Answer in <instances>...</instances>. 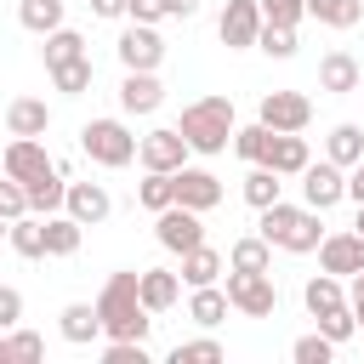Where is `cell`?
<instances>
[{
  "instance_id": "484cf974",
  "label": "cell",
  "mask_w": 364,
  "mask_h": 364,
  "mask_svg": "<svg viewBox=\"0 0 364 364\" xmlns=\"http://www.w3.org/2000/svg\"><path fill=\"white\" fill-rule=\"evenodd\" d=\"M301 301H307V313L318 318V313H330V307H341V301H347V284H341L336 273H324V267H318V273L301 284Z\"/></svg>"
},
{
  "instance_id": "d4e9b609",
  "label": "cell",
  "mask_w": 364,
  "mask_h": 364,
  "mask_svg": "<svg viewBox=\"0 0 364 364\" xmlns=\"http://www.w3.org/2000/svg\"><path fill=\"white\" fill-rule=\"evenodd\" d=\"M222 267H228V262H222L210 245H193V250H182V273H176V279L193 290V284H216V279H222Z\"/></svg>"
},
{
  "instance_id": "836d02e7",
  "label": "cell",
  "mask_w": 364,
  "mask_h": 364,
  "mask_svg": "<svg viewBox=\"0 0 364 364\" xmlns=\"http://www.w3.org/2000/svg\"><path fill=\"white\" fill-rule=\"evenodd\" d=\"M91 57H68V63H57L51 68V85L63 91V97H80V91H91Z\"/></svg>"
},
{
  "instance_id": "8d00e7d4",
  "label": "cell",
  "mask_w": 364,
  "mask_h": 364,
  "mask_svg": "<svg viewBox=\"0 0 364 364\" xmlns=\"http://www.w3.org/2000/svg\"><path fill=\"white\" fill-rule=\"evenodd\" d=\"M256 51H267V57L290 63V57H296V28H284V23H262V34H256Z\"/></svg>"
},
{
  "instance_id": "db71d44e",
  "label": "cell",
  "mask_w": 364,
  "mask_h": 364,
  "mask_svg": "<svg viewBox=\"0 0 364 364\" xmlns=\"http://www.w3.org/2000/svg\"><path fill=\"white\" fill-rule=\"evenodd\" d=\"M6 228H11V222H6V216H0V239H6Z\"/></svg>"
},
{
  "instance_id": "8992f818",
  "label": "cell",
  "mask_w": 364,
  "mask_h": 364,
  "mask_svg": "<svg viewBox=\"0 0 364 364\" xmlns=\"http://www.w3.org/2000/svg\"><path fill=\"white\" fill-rule=\"evenodd\" d=\"M154 239L171 250V256H182V250H193V245H205V222H199V210H188V205H165V210H154Z\"/></svg>"
},
{
  "instance_id": "e575fe53",
  "label": "cell",
  "mask_w": 364,
  "mask_h": 364,
  "mask_svg": "<svg viewBox=\"0 0 364 364\" xmlns=\"http://www.w3.org/2000/svg\"><path fill=\"white\" fill-rule=\"evenodd\" d=\"M267 142H273V131H267L262 119H256V125H233V154H239L245 165H262Z\"/></svg>"
},
{
  "instance_id": "ee69618b",
  "label": "cell",
  "mask_w": 364,
  "mask_h": 364,
  "mask_svg": "<svg viewBox=\"0 0 364 364\" xmlns=\"http://www.w3.org/2000/svg\"><path fill=\"white\" fill-rule=\"evenodd\" d=\"M102 364H148L142 341H102Z\"/></svg>"
},
{
  "instance_id": "60d3db41",
  "label": "cell",
  "mask_w": 364,
  "mask_h": 364,
  "mask_svg": "<svg viewBox=\"0 0 364 364\" xmlns=\"http://www.w3.org/2000/svg\"><path fill=\"white\" fill-rule=\"evenodd\" d=\"M256 11H262V23H284V28H296L307 17L301 0H256Z\"/></svg>"
},
{
  "instance_id": "f35d334b",
  "label": "cell",
  "mask_w": 364,
  "mask_h": 364,
  "mask_svg": "<svg viewBox=\"0 0 364 364\" xmlns=\"http://www.w3.org/2000/svg\"><path fill=\"white\" fill-rule=\"evenodd\" d=\"M318 336H330L336 347H341V341H353V336H358V318H353V307L341 301V307H330V313H318Z\"/></svg>"
},
{
  "instance_id": "5b68a950",
  "label": "cell",
  "mask_w": 364,
  "mask_h": 364,
  "mask_svg": "<svg viewBox=\"0 0 364 364\" xmlns=\"http://www.w3.org/2000/svg\"><path fill=\"white\" fill-rule=\"evenodd\" d=\"M228 307L233 313H245V318H273L279 313V284H273V273H239V267H228Z\"/></svg>"
},
{
  "instance_id": "7dc6e473",
  "label": "cell",
  "mask_w": 364,
  "mask_h": 364,
  "mask_svg": "<svg viewBox=\"0 0 364 364\" xmlns=\"http://www.w3.org/2000/svg\"><path fill=\"white\" fill-rule=\"evenodd\" d=\"M347 307H353V318L364 324V273H353V284H347Z\"/></svg>"
},
{
  "instance_id": "7c38bea8",
  "label": "cell",
  "mask_w": 364,
  "mask_h": 364,
  "mask_svg": "<svg viewBox=\"0 0 364 364\" xmlns=\"http://www.w3.org/2000/svg\"><path fill=\"white\" fill-rule=\"evenodd\" d=\"M63 210H68L80 228H102V222L114 216V199H108V188H102V182H68Z\"/></svg>"
},
{
  "instance_id": "f6af8a7d",
  "label": "cell",
  "mask_w": 364,
  "mask_h": 364,
  "mask_svg": "<svg viewBox=\"0 0 364 364\" xmlns=\"http://www.w3.org/2000/svg\"><path fill=\"white\" fill-rule=\"evenodd\" d=\"M23 324V290L17 284H0V330Z\"/></svg>"
},
{
  "instance_id": "2e32d148",
  "label": "cell",
  "mask_w": 364,
  "mask_h": 364,
  "mask_svg": "<svg viewBox=\"0 0 364 364\" xmlns=\"http://www.w3.org/2000/svg\"><path fill=\"white\" fill-rule=\"evenodd\" d=\"M0 171L17 176V182H34L40 171H51V154L40 148V136H11V142L0 148Z\"/></svg>"
},
{
  "instance_id": "ac0fdd59",
  "label": "cell",
  "mask_w": 364,
  "mask_h": 364,
  "mask_svg": "<svg viewBox=\"0 0 364 364\" xmlns=\"http://www.w3.org/2000/svg\"><path fill=\"white\" fill-rule=\"evenodd\" d=\"M136 296H142L148 313H171V307L182 301V279H176L171 267H142V273H136Z\"/></svg>"
},
{
  "instance_id": "ffe728a7",
  "label": "cell",
  "mask_w": 364,
  "mask_h": 364,
  "mask_svg": "<svg viewBox=\"0 0 364 364\" xmlns=\"http://www.w3.org/2000/svg\"><path fill=\"white\" fill-rule=\"evenodd\" d=\"M307 159H313V154H307L301 131H273V142H267V154H262V165H273L279 176H301Z\"/></svg>"
},
{
  "instance_id": "f5cc1de1",
  "label": "cell",
  "mask_w": 364,
  "mask_h": 364,
  "mask_svg": "<svg viewBox=\"0 0 364 364\" xmlns=\"http://www.w3.org/2000/svg\"><path fill=\"white\" fill-rule=\"evenodd\" d=\"M353 233H364V205H358V222H353Z\"/></svg>"
},
{
  "instance_id": "9a60e30c",
  "label": "cell",
  "mask_w": 364,
  "mask_h": 364,
  "mask_svg": "<svg viewBox=\"0 0 364 364\" xmlns=\"http://www.w3.org/2000/svg\"><path fill=\"white\" fill-rule=\"evenodd\" d=\"M159 102H165L159 68H125V80H119V108H125V114H154Z\"/></svg>"
},
{
  "instance_id": "277c9868",
  "label": "cell",
  "mask_w": 364,
  "mask_h": 364,
  "mask_svg": "<svg viewBox=\"0 0 364 364\" xmlns=\"http://www.w3.org/2000/svg\"><path fill=\"white\" fill-rule=\"evenodd\" d=\"M80 154L102 171H125L136 159V136H131L125 119H85L80 125Z\"/></svg>"
},
{
  "instance_id": "ba28073f",
  "label": "cell",
  "mask_w": 364,
  "mask_h": 364,
  "mask_svg": "<svg viewBox=\"0 0 364 364\" xmlns=\"http://www.w3.org/2000/svg\"><path fill=\"white\" fill-rule=\"evenodd\" d=\"M171 199L205 216V210L222 205V182H216V171H205V165H182V171H171Z\"/></svg>"
},
{
  "instance_id": "44dd1931",
  "label": "cell",
  "mask_w": 364,
  "mask_h": 364,
  "mask_svg": "<svg viewBox=\"0 0 364 364\" xmlns=\"http://www.w3.org/2000/svg\"><path fill=\"white\" fill-rule=\"evenodd\" d=\"M57 330H63V341H74V347H91V341L102 336L97 301H68V307L57 313Z\"/></svg>"
},
{
  "instance_id": "6da1fadb",
  "label": "cell",
  "mask_w": 364,
  "mask_h": 364,
  "mask_svg": "<svg viewBox=\"0 0 364 364\" xmlns=\"http://www.w3.org/2000/svg\"><path fill=\"white\" fill-rule=\"evenodd\" d=\"M97 318H102V341H148L154 313L136 296V273H108V284L97 290Z\"/></svg>"
},
{
  "instance_id": "b9f144b4",
  "label": "cell",
  "mask_w": 364,
  "mask_h": 364,
  "mask_svg": "<svg viewBox=\"0 0 364 364\" xmlns=\"http://www.w3.org/2000/svg\"><path fill=\"white\" fill-rule=\"evenodd\" d=\"M23 210H28V193H23V182L0 171V216H6V222H17Z\"/></svg>"
},
{
  "instance_id": "d590c367",
  "label": "cell",
  "mask_w": 364,
  "mask_h": 364,
  "mask_svg": "<svg viewBox=\"0 0 364 364\" xmlns=\"http://www.w3.org/2000/svg\"><path fill=\"white\" fill-rule=\"evenodd\" d=\"M222 341L216 336H199V341H176L171 347V364H222Z\"/></svg>"
},
{
  "instance_id": "d6a6232c",
  "label": "cell",
  "mask_w": 364,
  "mask_h": 364,
  "mask_svg": "<svg viewBox=\"0 0 364 364\" xmlns=\"http://www.w3.org/2000/svg\"><path fill=\"white\" fill-rule=\"evenodd\" d=\"M17 23L28 34H51V28H63V0H23L17 6Z\"/></svg>"
},
{
  "instance_id": "c3c4849f",
  "label": "cell",
  "mask_w": 364,
  "mask_h": 364,
  "mask_svg": "<svg viewBox=\"0 0 364 364\" xmlns=\"http://www.w3.org/2000/svg\"><path fill=\"white\" fill-rule=\"evenodd\" d=\"M347 199H353V205H364V159L347 171Z\"/></svg>"
},
{
  "instance_id": "74e56055",
  "label": "cell",
  "mask_w": 364,
  "mask_h": 364,
  "mask_svg": "<svg viewBox=\"0 0 364 364\" xmlns=\"http://www.w3.org/2000/svg\"><path fill=\"white\" fill-rule=\"evenodd\" d=\"M136 205H142V210H165V205H171V171H142Z\"/></svg>"
},
{
  "instance_id": "7bdbcfd3",
  "label": "cell",
  "mask_w": 364,
  "mask_h": 364,
  "mask_svg": "<svg viewBox=\"0 0 364 364\" xmlns=\"http://www.w3.org/2000/svg\"><path fill=\"white\" fill-rule=\"evenodd\" d=\"M6 336H11V358H23V364H34V358H46V341H40L34 330H23V324H11Z\"/></svg>"
},
{
  "instance_id": "1f68e13d",
  "label": "cell",
  "mask_w": 364,
  "mask_h": 364,
  "mask_svg": "<svg viewBox=\"0 0 364 364\" xmlns=\"http://www.w3.org/2000/svg\"><path fill=\"white\" fill-rule=\"evenodd\" d=\"M279 188H284V176H279L273 165H250V176H245V205H250V210H262V205H273V199H279Z\"/></svg>"
},
{
  "instance_id": "603a6c76",
  "label": "cell",
  "mask_w": 364,
  "mask_h": 364,
  "mask_svg": "<svg viewBox=\"0 0 364 364\" xmlns=\"http://www.w3.org/2000/svg\"><path fill=\"white\" fill-rule=\"evenodd\" d=\"M23 193H28V210H34V216H51V210H63L68 182H63V171L51 165V171H40L34 182H23Z\"/></svg>"
},
{
  "instance_id": "9c48e42d",
  "label": "cell",
  "mask_w": 364,
  "mask_h": 364,
  "mask_svg": "<svg viewBox=\"0 0 364 364\" xmlns=\"http://www.w3.org/2000/svg\"><path fill=\"white\" fill-rule=\"evenodd\" d=\"M301 199L313 205V210H330V205H341L347 199V171L336 165V159H307L301 165Z\"/></svg>"
},
{
  "instance_id": "11a10c76",
  "label": "cell",
  "mask_w": 364,
  "mask_h": 364,
  "mask_svg": "<svg viewBox=\"0 0 364 364\" xmlns=\"http://www.w3.org/2000/svg\"><path fill=\"white\" fill-rule=\"evenodd\" d=\"M358 330H364V324H358Z\"/></svg>"
},
{
  "instance_id": "4fadbf2b",
  "label": "cell",
  "mask_w": 364,
  "mask_h": 364,
  "mask_svg": "<svg viewBox=\"0 0 364 364\" xmlns=\"http://www.w3.org/2000/svg\"><path fill=\"white\" fill-rule=\"evenodd\" d=\"M318 267L336 273V279L364 273V233H324L318 239Z\"/></svg>"
},
{
  "instance_id": "4dcf8cb0",
  "label": "cell",
  "mask_w": 364,
  "mask_h": 364,
  "mask_svg": "<svg viewBox=\"0 0 364 364\" xmlns=\"http://www.w3.org/2000/svg\"><path fill=\"white\" fill-rule=\"evenodd\" d=\"M40 57H46V68H57V63H68V57H85V34L63 23V28H51V34H46Z\"/></svg>"
},
{
  "instance_id": "7a4b0ae2",
  "label": "cell",
  "mask_w": 364,
  "mask_h": 364,
  "mask_svg": "<svg viewBox=\"0 0 364 364\" xmlns=\"http://www.w3.org/2000/svg\"><path fill=\"white\" fill-rule=\"evenodd\" d=\"M318 216H324V210H313V205H284V199H273V205H262L256 233H262L273 250L307 256V250H318V239H324V222H318Z\"/></svg>"
},
{
  "instance_id": "ab89813d",
  "label": "cell",
  "mask_w": 364,
  "mask_h": 364,
  "mask_svg": "<svg viewBox=\"0 0 364 364\" xmlns=\"http://www.w3.org/2000/svg\"><path fill=\"white\" fill-rule=\"evenodd\" d=\"M290 358H296V364H330V358H336V341L313 330V336H301V341L290 347Z\"/></svg>"
},
{
  "instance_id": "5bb4252c",
  "label": "cell",
  "mask_w": 364,
  "mask_h": 364,
  "mask_svg": "<svg viewBox=\"0 0 364 364\" xmlns=\"http://www.w3.org/2000/svg\"><path fill=\"white\" fill-rule=\"evenodd\" d=\"M114 51H119V63H125V68H159V63H165V40H159V28H154V23H131V28L119 34V46H114Z\"/></svg>"
},
{
  "instance_id": "8fae6325",
  "label": "cell",
  "mask_w": 364,
  "mask_h": 364,
  "mask_svg": "<svg viewBox=\"0 0 364 364\" xmlns=\"http://www.w3.org/2000/svg\"><path fill=\"white\" fill-rule=\"evenodd\" d=\"M216 34H222L228 51H250L256 34H262V11H256V0H228L222 17H216Z\"/></svg>"
},
{
  "instance_id": "4316f807",
  "label": "cell",
  "mask_w": 364,
  "mask_h": 364,
  "mask_svg": "<svg viewBox=\"0 0 364 364\" xmlns=\"http://www.w3.org/2000/svg\"><path fill=\"white\" fill-rule=\"evenodd\" d=\"M80 239H85V228H80L68 210H51V216H46V256H74Z\"/></svg>"
},
{
  "instance_id": "30bf717a",
  "label": "cell",
  "mask_w": 364,
  "mask_h": 364,
  "mask_svg": "<svg viewBox=\"0 0 364 364\" xmlns=\"http://www.w3.org/2000/svg\"><path fill=\"white\" fill-rule=\"evenodd\" d=\"M256 119H262L267 131H307V125H313V102H307L301 91H267L262 108H256Z\"/></svg>"
},
{
  "instance_id": "52a82bcc",
  "label": "cell",
  "mask_w": 364,
  "mask_h": 364,
  "mask_svg": "<svg viewBox=\"0 0 364 364\" xmlns=\"http://www.w3.org/2000/svg\"><path fill=\"white\" fill-rule=\"evenodd\" d=\"M136 165L142 171H182L188 165V142L176 125H154L148 136H136Z\"/></svg>"
},
{
  "instance_id": "83f0119b",
  "label": "cell",
  "mask_w": 364,
  "mask_h": 364,
  "mask_svg": "<svg viewBox=\"0 0 364 364\" xmlns=\"http://www.w3.org/2000/svg\"><path fill=\"white\" fill-rule=\"evenodd\" d=\"M301 6L324 28H358V17H364V0H301Z\"/></svg>"
},
{
  "instance_id": "7402d4cb",
  "label": "cell",
  "mask_w": 364,
  "mask_h": 364,
  "mask_svg": "<svg viewBox=\"0 0 364 364\" xmlns=\"http://www.w3.org/2000/svg\"><path fill=\"white\" fill-rule=\"evenodd\" d=\"M6 245L23 256V262H40L46 256V216H34V210H23L11 228H6Z\"/></svg>"
},
{
  "instance_id": "e0dca14e",
  "label": "cell",
  "mask_w": 364,
  "mask_h": 364,
  "mask_svg": "<svg viewBox=\"0 0 364 364\" xmlns=\"http://www.w3.org/2000/svg\"><path fill=\"white\" fill-rule=\"evenodd\" d=\"M364 85V68H358V57L353 51H324L318 57V91H330V97H347V91H358Z\"/></svg>"
},
{
  "instance_id": "bcb514c9",
  "label": "cell",
  "mask_w": 364,
  "mask_h": 364,
  "mask_svg": "<svg viewBox=\"0 0 364 364\" xmlns=\"http://www.w3.org/2000/svg\"><path fill=\"white\" fill-rule=\"evenodd\" d=\"M125 17L131 23H159L165 17V0H125Z\"/></svg>"
},
{
  "instance_id": "681fc988",
  "label": "cell",
  "mask_w": 364,
  "mask_h": 364,
  "mask_svg": "<svg viewBox=\"0 0 364 364\" xmlns=\"http://www.w3.org/2000/svg\"><path fill=\"white\" fill-rule=\"evenodd\" d=\"M91 17H125V0H85Z\"/></svg>"
},
{
  "instance_id": "f907efd6",
  "label": "cell",
  "mask_w": 364,
  "mask_h": 364,
  "mask_svg": "<svg viewBox=\"0 0 364 364\" xmlns=\"http://www.w3.org/2000/svg\"><path fill=\"white\" fill-rule=\"evenodd\" d=\"M199 0H165V17H193Z\"/></svg>"
},
{
  "instance_id": "f1b7e54d",
  "label": "cell",
  "mask_w": 364,
  "mask_h": 364,
  "mask_svg": "<svg viewBox=\"0 0 364 364\" xmlns=\"http://www.w3.org/2000/svg\"><path fill=\"white\" fill-rule=\"evenodd\" d=\"M324 159H336L341 171H353V165L364 159V131H358V125H336V131L324 136Z\"/></svg>"
},
{
  "instance_id": "3957f363",
  "label": "cell",
  "mask_w": 364,
  "mask_h": 364,
  "mask_svg": "<svg viewBox=\"0 0 364 364\" xmlns=\"http://www.w3.org/2000/svg\"><path fill=\"white\" fill-rule=\"evenodd\" d=\"M233 125H239V119H233V97H199V102H188L182 119H176L188 154H205V159L233 142Z\"/></svg>"
},
{
  "instance_id": "d6986e66",
  "label": "cell",
  "mask_w": 364,
  "mask_h": 364,
  "mask_svg": "<svg viewBox=\"0 0 364 364\" xmlns=\"http://www.w3.org/2000/svg\"><path fill=\"white\" fill-rule=\"evenodd\" d=\"M6 131H11V136H46V131H51L46 97H11V102H6Z\"/></svg>"
},
{
  "instance_id": "f546056e",
  "label": "cell",
  "mask_w": 364,
  "mask_h": 364,
  "mask_svg": "<svg viewBox=\"0 0 364 364\" xmlns=\"http://www.w3.org/2000/svg\"><path fill=\"white\" fill-rule=\"evenodd\" d=\"M228 267H239V273H273V245L262 233H250V239H239L228 250Z\"/></svg>"
},
{
  "instance_id": "cb8c5ba5",
  "label": "cell",
  "mask_w": 364,
  "mask_h": 364,
  "mask_svg": "<svg viewBox=\"0 0 364 364\" xmlns=\"http://www.w3.org/2000/svg\"><path fill=\"white\" fill-rule=\"evenodd\" d=\"M228 313H233V307H228V290H222V284H193V296H188V318H193V324L216 330Z\"/></svg>"
},
{
  "instance_id": "816d5d0a",
  "label": "cell",
  "mask_w": 364,
  "mask_h": 364,
  "mask_svg": "<svg viewBox=\"0 0 364 364\" xmlns=\"http://www.w3.org/2000/svg\"><path fill=\"white\" fill-rule=\"evenodd\" d=\"M0 364H17V358H11V336H6V330H0Z\"/></svg>"
}]
</instances>
